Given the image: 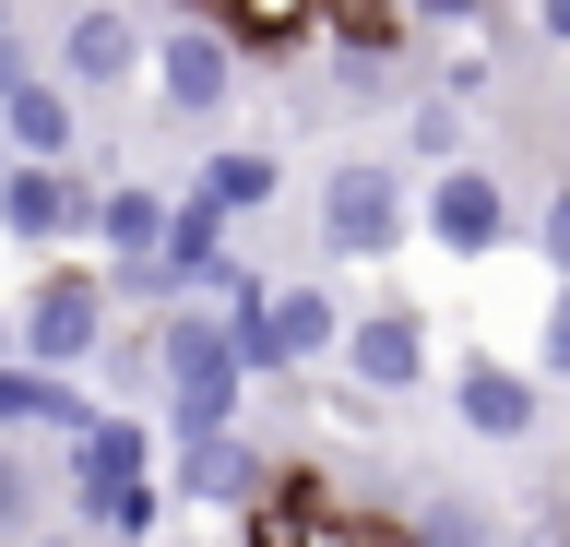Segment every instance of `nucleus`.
Segmentation results:
<instances>
[{
    "instance_id": "nucleus-1",
    "label": "nucleus",
    "mask_w": 570,
    "mask_h": 547,
    "mask_svg": "<svg viewBox=\"0 0 570 547\" xmlns=\"http://www.w3.org/2000/svg\"><path fill=\"white\" fill-rule=\"evenodd\" d=\"M107 333H119V310H107L96 262H48L24 286V310H12V358L48 369V381H83V369L107 358Z\"/></svg>"
},
{
    "instance_id": "nucleus-2",
    "label": "nucleus",
    "mask_w": 570,
    "mask_h": 547,
    "mask_svg": "<svg viewBox=\"0 0 570 547\" xmlns=\"http://www.w3.org/2000/svg\"><path fill=\"white\" fill-rule=\"evenodd\" d=\"M404 226H416L404 167H381V155L321 167V262H392V251H404Z\"/></svg>"
},
{
    "instance_id": "nucleus-3",
    "label": "nucleus",
    "mask_w": 570,
    "mask_h": 547,
    "mask_svg": "<svg viewBox=\"0 0 570 547\" xmlns=\"http://www.w3.org/2000/svg\"><path fill=\"white\" fill-rule=\"evenodd\" d=\"M416 226H428V251H452V262H499L523 238V203H511V179H499L488 155H463V167H428Z\"/></svg>"
},
{
    "instance_id": "nucleus-4",
    "label": "nucleus",
    "mask_w": 570,
    "mask_h": 547,
    "mask_svg": "<svg viewBox=\"0 0 570 547\" xmlns=\"http://www.w3.org/2000/svg\"><path fill=\"white\" fill-rule=\"evenodd\" d=\"M60 488H71V536L96 547L107 511L131 500V488H155V429L142 417H96L83 440H60Z\"/></svg>"
},
{
    "instance_id": "nucleus-5",
    "label": "nucleus",
    "mask_w": 570,
    "mask_h": 547,
    "mask_svg": "<svg viewBox=\"0 0 570 547\" xmlns=\"http://www.w3.org/2000/svg\"><path fill=\"white\" fill-rule=\"evenodd\" d=\"M142 60H155V108L167 119H214L238 96V37L226 25H167V37H142Z\"/></svg>"
},
{
    "instance_id": "nucleus-6",
    "label": "nucleus",
    "mask_w": 570,
    "mask_h": 547,
    "mask_svg": "<svg viewBox=\"0 0 570 547\" xmlns=\"http://www.w3.org/2000/svg\"><path fill=\"white\" fill-rule=\"evenodd\" d=\"M333 358H345L356 393H416V381H428V322L404 310V297H368V310H345Z\"/></svg>"
},
{
    "instance_id": "nucleus-7",
    "label": "nucleus",
    "mask_w": 570,
    "mask_h": 547,
    "mask_svg": "<svg viewBox=\"0 0 570 547\" xmlns=\"http://www.w3.org/2000/svg\"><path fill=\"white\" fill-rule=\"evenodd\" d=\"M131 72H142V25L119 12V0H83V12L60 25V60H48V84L83 108V96H119Z\"/></svg>"
},
{
    "instance_id": "nucleus-8",
    "label": "nucleus",
    "mask_w": 570,
    "mask_h": 547,
    "mask_svg": "<svg viewBox=\"0 0 570 547\" xmlns=\"http://www.w3.org/2000/svg\"><path fill=\"white\" fill-rule=\"evenodd\" d=\"M155 465H167V488L190 511H249L262 500V488H274V452H262V440L249 429H214V440H178V452H155Z\"/></svg>"
},
{
    "instance_id": "nucleus-9",
    "label": "nucleus",
    "mask_w": 570,
    "mask_h": 547,
    "mask_svg": "<svg viewBox=\"0 0 570 547\" xmlns=\"http://www.w3.org/2000/svg\"><path fill=\"white\" fill-rule=\"evenodd\" d=\"M0 226H12L24 251L96 238V179H83V167H0Z\"/></svg>"
},
{
    "instance_id": "nucleus-10",
    "label": "nucleus",
    "mask_w": 570,
    "mask_h": 547,
    "mask_svg": "<svg viewBox=\"0 0 570 547\" xmlns=\"http://www.w3.org/2000/svg\"><path fill=\"white\" fill-rule=\"evenodd\" d=\"M142 345H155V381H167V393H203V404H238V393H249L238 369H226V333H214L203 297H190V310H155Z\"/></svg>"
},
{
    "instance_id": "nucleus-11",
    "label": "nucleus",
    "mask_w": 570,
    "mask_h": 547,
    "mask_svg": "<svg viewBox=\"0 0 570 547\" xmlns=\"http://www.w3.org/2000/svg\"><path fill=\"white\" fill-rule=\"evenodd\" d=\"M71 144H83V108H71L48 72L0 84V155H12V167H71Z\"/></svg>"
},
{
    "instance_id": "nucleus-12",
    "label": "nucleus",
    "mask_w": 570,
    "mask_h": 547,
    "mask_svg": "<svg viewBox=\"0 0 570 547\" xmlns=\"http://www.w3.org/2000/svg\"><path fill=\"white\" fill-rule=\"evenodd\" d=\"M452 417L488 440V452L534 440V369H511V358H463V369H452Z\"/></svg>"
},
{
    "instance_id": "nucleus-13",
    "label": "nucleus",
    "mask_w": 570,
    "mask_h": 547,
    "mask_svg": "<svg viewBox=\"0 0 570 547\" xmlns=\"http://www.w3.org/2000/svg\"><path fill=\"white\" fill-rule=\"evenodd\" d=\"M0 429H12V452H24V440H83L96 429V393H83V381H48V369H24V358H0Z\"/></svg>"
},
{
    "instance_id": "nucleus-14",
    "label": "nucleus",
    "mask_w": 570,
    "mask_h": 547,
    "mask_svg": "<svg viewBox=\"0 0 570 547\" xmlns=\"http://www.w3.org/2000/svg\"><path fill=\"white\" fill-rule=\"evenodd\" d=\"M262 322H274V369H321L333 333H345V297L321 274H297V286H262Z\"/></svg>"
},
{
    "instance_id": "nucleus-15",
    "label": "nucleus",
    "mask_w": 570,
    "mask_h": 547,
    "mask_svg": "<svg viewBox=\"0 0 570 547\" xmlns=\"http://www.w3.org/2000/svg\"><path fill=\"white\" fill-rule=\"evenodd\" d=\"M167 203L178 191H155V179H119V191H96V274H142L155 262V238H167Z\"/></svg>"
},
{
    "instance_id": "nucleus-16",
    "label": "nucleus",
    "mask_w": 570,
    "mask_h": 547,
    "mask_svg": "<svg viewBox=\"0 0 570 547\" xmlns=\"http://www.w3.org/2000/svg\"><path fill=\"white\" fill-rule=\"evenodd\" d=\"M274 191H285V155H262V144H226V155H203L190 203H203V215H262Z\"/></svg>"
},
{
    "instance_id": "nucleus-17",
    "label": "nucleus",
    "mask_w": 570,
    "mask_h": 547,
    "mask_svg": "<svg viewBox=\"0 0 570 547\" xmlns=\"http://www.w3.org/2000/svg\"><path fill=\"white\" fill-rule=\"evenodd\" d=\"M155 404H167L155 345H142V333H107V358H96V417H142V429H155Z\"/></svg>"
},
{
    "instance_id": "nucleus-18",
    "label": "nucleus",
    "mask_w": 570,
    "mask_h": 547,
    "mask_svg": "<svg viewBox=\"0 0 570 547\" xmlns=\"http://www.w3.org/2000/svg\"><path fill=\"white\" fill-rule=\"evenodd\" d=\"M404 155H416V167H463V108L404 96Z\"/></svg>"
},
{
    "instance_id": "nucleus-19",
    "label": "nucleus",
    "mask_w": 570,
    "mask_h": 547,
    "mask_svg": "<svg viewBox=\"0 0 570 547\" xmlns=\"http://www.w3.org/2000/svg\"><path fill=\"white\" fill-rule=\"evenodd\" d=\"M36 500H48V476H36L24 452H0V547H24V536H36Z\"/></svg>"
},
{
    "instance_id": "nucleus-20",
    "label": "nucleus",
    "mask_w": 570,
    "mask_h": 547,
    "mask_svg": "<svg viewBox=\"0 0 570 547\" xmlns=\"http://www.w3.org/2000/svg\"><path fill=\"white\" fill-rule=\"evenodd\" d=\"M297 547H404V524H368V511H333V500H321L309 524H297Z\"/></svg>"
},
{
    "instance_id": "nucleus-21",
    "label": "nucleus",
    "mask_w": 570,
    "mask_h": 547,
    "mask_svg": "<svg viewBox=\"0 0 570 547\" xmlns=\"http://www.w3.org/2000/svg\"><path fill=\"white\" fill-rule=\"evenodd\" d=\"M523 238H534V262H547V286H570V179L523 215Z\"/></svg>"
},
{
    "instance_id": "nucleus-22",
    "label": "nucleus",
    "mask_w": 570,
    "mask_h": 547,
    "mask_svg": "<svg viewBox=\"0 0 570 547\" xmlns=\"http://www.w3.org/2000/svg\"><path fill=\"white\" fill-rule=\"evenodd\" d=\"M321 12H333V0H226V37H297Z\"/></svg>"
},
{
    "instance_id": "nucleus-23",
    "label": "nucleus",
    "mask_w": 570,
    "mask_h": 547,
    "mask_svg": "<svg viewBox=\"0 0 570 547\" xmlns=\"http://www.w3.org/2000/svg\"><path fill=\"white\" fill-rule=\"evenodd\" d=\"M534 369L570 381V286H547V310H534Z\"/></svg>"
},
{
    "instance_id": "nucleus-24",
    "label": "nucleus",
    "mask_w": 570,
    "mask_h": 547,
    "mask_svg": "<svg viewBox=\"0 0 570 547\" xmlns=\"http://www.w3.org/2000/svg\"><path fill=\"white\" fill-rule=\"evenodd\" d=\"M499 0H404V37H452V25H488Z\"/></svg>"
},
{
    "instance_id": "nucleus-25",
    "label": "nucleus",
    "mask_w": 570,
    "mask_h": 547,
    "mask_svg": "<svg viewBox=\"0 0 570 547\" xmlns=\"http://www.w3.org/2000/svg\"><path fill=\"white\" fill-rule=\"evenodd\" d=\"M534 37H547V48H570V0H534Z\"/></svg>"
},
{
    "instance_id": "nucleus-26",
    "label": "nucleus",
    "mask_w": 570,
    "mask_h": 547,
    "mask_svg": "<svg viewBox=\"0 0 570 547\" xmlns=\"http://www.w3.org/2000/svg\"><path fill=\"white\" fill-rule=\"evenodd\" d=\"M24 72H36V48H24V37H0V84H24Z\"/></svg>"
},
{
    "instance_id": "nucleus-27",
    "label": "nucleus",
    "mask_w": 570,
    "mask_h": 547,
    "mask_svg": "<svg viewBox=\"0 0 570 547\" xmlns=\"http://www.w3.org/2000/svg\"><path fill=\"white\" fill-rule=\"evenodd\" d=\"M167 12L178 25H226V0H167Z\"/></svg>"
},
{
    "instance_id": "nucleus-28",
    "label": "nucleus",
    "mask_w": 570,
    "mask_h": 547,
    "mask_svg": "<svg viewBox=\"0 0 570 547\" xmlns=\"http://www.w3.org/2000/svg\"><path fill=\"white\" fill-rule=\"evenodd\" d=\"M24 547H83V536H71V524H36V536H24Z\"/></svg>"
},
{
    "instance_id": "nucleus-29",
    "label": "nucleus",
    "mask_w": 570,
    "mask_h": 547,
    "mask_svg": "<svg viewBox=\"0 0 570 547\" xmlns=\"http://www.w3.org/2000/svg\"><path fill=\"white\" fill-rule=\"evenodd\" d=\"M0 358H12V310H0Z\"/></svg>"
},
{
    "instance_id": "nucleus-30",
    "label": "nucleus",
    "mask_w": 570,
    "mask_h": 547,
    "mask_svg": "<svg viewBox=\"0 0 570 547\" xmlns=\"http://www.w3.org/2000/svg\"><path fill=\"white\" fill-rule=\"evenodd\" d=\"M0 37H12V0H0Z\"/></svg>"
}]
</instances>
